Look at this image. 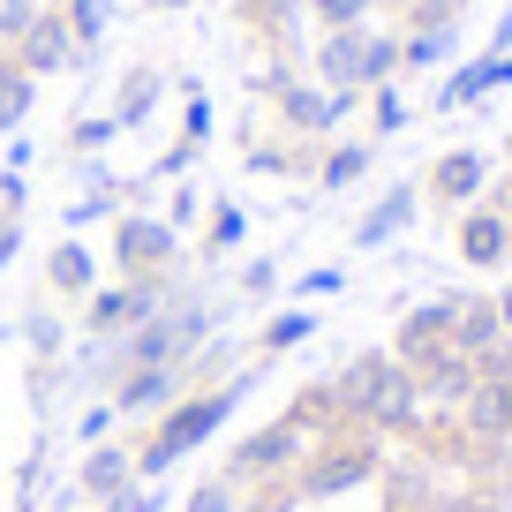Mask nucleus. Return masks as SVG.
Returning a JSON list of instances; mask_svg holds the SVG:
<instances>
[{
  "label": "nucleus",
  "mask_w": 512,
  "mask_h": 512,
  "mask_svg": "<svg viewBox=\"0 0 512 512\" xmlns=\"http://www.w3.org/2000/svg\"><path fill=\"white\" fill-rule=\"evenodd\" d=\"M264 369H272V362H256V354H249V362H241L226 384H211V392H181L159 422H144V430L128 437V445H136V482H166L181 460H189V452H204L211 437L234 422V407L249 400L256 384H264Z\"/></svg>",
  "instance_id": "f257e3e1"
},
{
  "label": "nucleus",
  "mask_w": 512,
  "mask_h": 512,
  "mask_svg": "<svg viewBox=\"0 0 512 512\" xmlns=\"http://www.w3.org/2000/svg\"><path fill=\"white\" fill-rule=\"evenodd\" d=\"M332 400H339V415H347V422H362V430H377V437H407V445H415L422 415H430L422 392H415V369L392 362V347L347 354L339 377H332Z\"/></svg>",
  "instance_id": "f03ea898"
},
{
  "label": "nucleus",
  "mask_w": 512,
  "mask_h": 512,
  "mask_svg": "<svg viewBox=\"0 0 512 512\" xmlns=\"http://www.w3.org/2000/svg\"><path fill=\"white\" fill-rule=\"evenodd\" d=\"M377 475H384V437L362 430V422H339L332 437L309 445V460L294 467L287 482H294L302 505H332V497H347V490H369Z\"/></svg>",
  "instance_id": "7ed1b4c3"
},
{
  "label": "nucleus",
  "mask_w": 512,
  "mask_h": 512,
  "mask_svg": "<svg viewBox=\"0 0 512 512\" xmlns=\"http://www.w3.org/2000/svg\"><path fill=\"white\" fill-rule=\"evenodd\" d=\"M400 76V31H377V23H354V31H324L317 53H309V83L324 91H377V83Z\"/></svg>",
  "instance_id": "20e7f679"
},
{
  "label": "nucleus",
  "mask_w": 512,
  "mask_h": 512,
  "mask_svg": "<svg viewBox=\"0 0 512 512\" xmlns=\"http://www.w3.org/2000/svg\"><path fill=\"white\" fill-rule=\"evenodd\" d=\"M309 422H294V415H272V422H256V430H241L234 437V452H226V467L219 475H234L241 490H256V482H279V475H294V467L309 460Z\"/></svg>",
  "instance_id": "39448f33"
},
{
  "label": "nucleus",
  "mask_w": 512,
  "mask_h": 512,
  "mask_svg": "<svg viewBox=\"0 0 512 512\" xmlns=\"http://www.w3.org/2000/svg\"><path fill=\"white\" fill-rule=\"evenodd\" d=\"M362 106V98H347V91H324V83H309V76H287L272 91V128L279 136H294V144H332L339 128H347V113Z\"/></svg>",
  "instance_id": "423d86ee"
},
{
  "label": "nucleus",
  "mask_w": 512,
  "mask_h": 512,
  "mask_svg": "<svg viewBox=\"0 0 512 512\" xmlns=\"http://www.w3.org/2000/svg\"><path fill=\"white\" fill-rule=\"evenodd\" d=\"M106 249H113V272L121 279H174L181 272V234L159 211H121Z\"/></svg>",
  "instance_id": "0eeeda50"
},
{
  "label": "nucleus",
  "mask_w": 512,
  "mask_h": 512,
  "mask_svg": "<svg viewBox=\"0 0 512 512\" xmlns=\"http://www.w3.org/2000/svg\"><path fill=\"white\" fill-rule=\"evenodd\" d=\"M181 279H113V287H91L83 294V339H121V332H136L144 317H159L166 309V294H174Z\"/></svg>",
  "instance_id": "6e6552de"
},
{
  "label": "nucleus",
  "mask_w": 512,
  "mask_h": 512,
  "mask_svg": "<svg viewBox=\"0 0 512 512\" xmlns=\"http://www.w3.org/2000/svg\"><path fill=\"white\" fill-rule=\"evenodd\" d=\"M490 151L482 144H452V151H437L430 159V174H422V196H430V211H452L460 219L467 204H482L490 196Z\"/></svg>",
  "instance_id": "1a4fd4ad"
},
{
  "label": "nucleus",
  "mask_w": 512,
  "mask_h": 512,
  "mask_svg": "<svg viewBox=\"0 0 512 512\" xmlns=\"http://www.w3.org/2000/svg\"><path fill=\"white\" fill-rule=\"evenodd\" d=\"M8 61H16L23 76H38V83H46V76H76V68H83V53H76V38H68V23H61L53 0L23 23V38L8 46Z\"/></svg>",
  "instance_id": "9d476101"
},
{
  "label": "nucleus",
  "mask_w": 512,
  "mask_h": 512,
  "mask_svg": "<svg viewBox=\"0 0 512 512\" xmlns=\"http://www.w3.org/2000/svg\"><path fill=\"white\" fill-rule=\"evenodd\" d=\"M452 302H460V287H452V294H430V302L407 309V317L392 324V362L422 369L430 354H445V347H452Z\"/></svg>",
  "instance_id": "9b49d317"
},
{
  "label": "nucleus",
  "mask_w": 512,
  "mask_h": 512,
  "mask_svg": "<svg viewBox=\"0 0 512 512\" xmlns=\"http://www.w3.org/2000/svg\"><path fill=\"white\" fill-rule=\"evenodd\" d=\"M452 249H460L467 272H505L512 264V219L490 204H467L460 219H452Z\"/></svg>",
  "instance_id": "f8f14e48"
},
{
  "label": "nucleus",
  "mask_w": 512,
  "mask_h": 512,
  "mask_svg": "<svg viewBox=\"0 0 512 512\" xmlns=\"http://www.w3.org/2000/svg\"><path fill=\"white\" fill-rule=\"evenodd\" d=\"M181 392H189V377H181V362H166V369H128L106 400H113V415H121V422H159Z\"/></svg>",
  "instance_id": "ddd939ff"
},
{
  "label": "nucleus",
  "mask_w": 512,
  "mask_h": 512,
  "mask_svg": "<svg viewBox=\"0 0 512 512\" xmlns=\"http://www.w3.org/2000/svg\"><path fill=\"white\" fill-rule=\"evenodd\" d=\"M415 219H422V181H392V189H377V204L354 219V249H369V256L392 249Z\"/></svg>",
  "instance_id": "4468645a"
},
{
  "label": "nucleus",
  "mask_w": 512,
  "mask_h": 512,
  "mask_svg": "<svg viewBox=\"0 0 512 512\" xmlns=\"http://www.w3.org/2000/svg\"><path fill=\"white\" fill-rule=\"evenodd\" d=\"M128 482H136V445H128V437L83 445V467H76V497H83V505H98V497L128 490Z\"/></svg>",
  "instance_id": "2eb2a0df"
},
{
  "label": "nucleus",
  "mask_w": 512,
  "mask_h": 512,
  "mask_svg": "<svg viewBox=\"0 0 512 512\" xmlns=\"http://www.w3.org/2000/svg\"><path fill=\"white\" fill-rule=\"evenodd\" d=\"M475 377H482V369L467 362L460 347H445V354H430V362L415 369V392H422V407H430V415H452V407L475 392Z\"/></svg>",
  "instance_id": "dca6fc26"
},
{
  "label": "nucleus",
  "mask_w": 512,
  "mask_h": 512,
  "mask_svg": "<svg viewBox=\"0 0 512 512\" xmlns=\"http://www.w3.org/2000/svg\"><path fill=\"white\" fill-rule=\"evenodd\" d=\"M91 287H98V256L83 249L76 234H61L46 249V294H53V302H83Z\"/></svg>",
  "instance_id": "f3484780"
},
{
  "label": "nucleus",
  "mask_w": 512,
  "mask_h": 512,
  "mask_svg": "<svg viewBox=\"0 0 512 512\" xmlns=\"http://www.w3.org/2000/svg\"><path fill=\"white\" fill-rule=\"evenodd\" d=\"M241 166L249 174H309V144H294V136H279V128H249L241 121Z\"/></svg>",
  "instance_id": "a211bd4d"
},
{
  "label": "nucleus",
  "mask_w": 512,
  "mask_h": 512,
  "mask_svg": "<svg viewBox=\"0 0 512 512\" xmlns=\"http://www.w3.org/2000/svg\"><path fill=\"white\" fill-rule=\"evenodd\" d=\"M369 166H377V144H369V136H332V144L317 151V189L347 196L354 181H369Z\"/></svg>",
  "instance_id": "6ab92c4d"
},
{
  "label": "nucleus",
  "mask_w": 512,
  "mask_h": 512,
  "mask_svg": "<svg viewBox=\"0 0 512 512\" xmlns=\"http://www.w3.org/2000/svg\"><path fill=\"white\" fill-rule=\"evenodd\" d=\"M159 98H166V68L128 61L121 83H113V121H121V128H144L151 113H159Z\"/></svg>",
  "instance_id": "aec40b11"
},
{
  "label": "nucleus",
  "mask_w": 512,
  "mask_h": 512,
  "mask_svg": "<svg viewBox=\"0 0 512 512\" xmlns=\"http://www.w3.org/2000/svg\"><path fill=\"white\" fill-rule=\"evenodd\" d=\"M490 91H497V53H475V61H460L430 91V113H467V106H482Z\"/></svg>",
  "instance_id": "412c9836"
},
{
  "label": "nucleus",
  "mask_w": 512,
  "mask_h": 512,
  "mask_svg": "<svg viewBox=\"0 0 512 512\" xmlns=\"http://www.w3.org/2000/svg\"><path fill=\"white\" fill-rule=\"evenodd\" d=\"M497 339H505V324H497V302H490V294H460V302H452V347H460L467 362H482Z\"/></svg>",
  "instance_id": "4be33fe9"
},
{
  "label": "nucleus",
  "mask_w": 512,
  "mask_h": 512,
  "mask_svg": "<svg viewBox=\"0 0 512 512\" xmlns=\"http://www.w3.org/2000/svg\"><path fill=\"white\" fill-rule=\"evenodd\" d=\"M302 339H317V309H302V302H294V309H279V317H264V324H256V339H249V347H256V362H279V354H294Z\"/></svg>",
  "instance_id": "5701e85b"
},
{
  "label": "nucleus",
  "mask_w": 512,
  "mask_h": 512,
  "mask_svg": "<svg viewBox=\"0 0 512 512\" xmlns=\"http://www.w3.org/2000/svg\"><path fill=\"white\" fill-rule=\"evenodd\" d=\"M61 8V23H68V38H76V53L91 61L98 46H106V31H113V0H53Z\"/></svg>",
  "instance_id": "b1692460"
},
{
  "label": "nucleus",
  "mask_w": 512,
  "mask_h": 512,
  "mask_svg": "<svg viewBox=\"0 0 512 512\" xmlns=\"http://www.w3.org/2000/svg\"><path fill=\"white\" fill-rule=\"evenodd\" d=\"M452 53H460V31H400V76L452 68Z\"/></svg>",
  "instance_id": "393cba45"
},
{
  "label": "nucleus",
  "mask_w": 512,
  "mask_h": 512,
  "mask_svg": "<svg viewBox=\"0 0 512 512\" xmlns=\"http://www.w3.org/2000/svg\"><path fill=\"white\" fill-rule=\"evenodd\" d=\"M31 106H38V76H23V68L0 53V136H23Z\"/></svg>",
  "instance_id": "a878e982"
},
{
  "label": "nucleus",
  "mask_w": 512,
  "mask_h": 512,
  "mask_svg": "<svg viewBox=\"0 0 512 512\" xmlns=\"http://www.w3.org/2000/svg\"><path fill=\"white\" fill-rule=\"evenodd\" d=\"M113 136H121V121H113V113H83V121H68L61 159L83 166V159H98V151H113Z\"/></svg>",
  "instance_id": "bb28decb"
},
{
  "label": "nucleus",
  "mask_w": 512,
  "mask_h": 512,
  "mask_svg": "<svg viewBox=\"0 0 512 512\" xmlns=\"http://www.w3.org/2000/svg\"><path fill=\"white\" fill-rule=\"evenodd\" d=\"M309 0H241V23H249L256 38H272V46H287L294 23H302Z\"/></svg>",
  "instance_id": "cd10ccee"
},
{
  "label": "nucleus",
  "mask_w": 512,
  "mask_h": 512,
  "mask_svg": "<svg viewBox=\"0 0 512 512\" xmlns=\"http://www.w3.org/2000/svg\"><path fill=\"white\" fill-rule=\"evenodd\" d=\"M16 339H23L31 354H38V362H61V347H68V317H61L53 302H38L31 317L16 324Z\"/></svg>",
  "instance_id": "c85d7f7f"
},
{
  "label": "nucleus",
  "mask_w": 512,
  "mask_h": 512,
  "mask_svg": "<svg viewBox=\"0 0 512 512\" xmlns=\"http://www.w3.org/2000/svg\"><path fill=\"white\" fill-rule=\"evenodd\" d=\"M362 98H369V144H384V136H400V128L415 121V106H407L400 76H392V83H377V91H362Z\"/></svg>",
  "instance_id": "c756f323"
},
{
  "label": "nucleus",
  "mask_w": 512,
  "mask_h": 512,
  "mask_svg": "<svg viewBox=\"0 0 512 512\" xmlns=\"http://www.w3.org/2000/svg\"><path fill=\"white\" fill-rule=\"evenodd\" d=\"M467 8H475V0H407V8H400V31H460Z\"/></svg>",
  "instance_id": "7c9ffc66"
},
{
  "label": "nucleus",
  "mask_w": 512,
  "mask_h": 512,
  "mask_svg": "<svg viewBox=\"0 0 512 512\" xmlns=\"http://www.w3.org/2000/svg\"><path fill=\"white\" fill-rule=\"evenodd\" d=\"M241 241H249V211H241V204H211V219H204V256H234Z\"/></svg>",
  "instance_id": "2f4dec72"
},
{
  "label": "nucleus",
  "mask_w": 512,
  "mask_h": 512,
  "mask_svg": "<svg viewBox=\"0 0 512 512\" xmlns=\"http://www.w3.org/2000/svg\"><path fill=\"white\" fill-rule=\"evenodd\" d=\"M181 512H241V482L234 475H204L181 490Z\"/></svg>",
  "instance_id": "473e14b6"
},
{
  "label": "nucleus",
  "mask_w": 512,
  "mask_h": 512,
  "mask_svg": "<svg viewBox=\"0 0 512 512\" xmlns=\"http://www.w3.org/2000/svg\"><path fill=\"white\" fill-rule=\"evenodd\" d=\"M302 16L317 23V38H324V31H354V23H369V16H377V0H309Z\"/></svg>",
  "instance_id": "72a5a7b5"
},
{
  "label": "nucleus",
  "mask_w": 512,
  "mask_h": 512,
  "mask_svg": "<svg viewBox=\"0 0 512 512\" xmlns=\"http://www.w3.org/2000/svg\"><path fill=\"white\" fill-rule=\"evenodd\" d=\"M234 294H241L249 309H264V302L279 294V256H249V264H241V279H234Z\"/></svg>",
  "instance_id": "f704fd0d"
},
{
  "label": "nucleus",
  "mask_w": 512,
  "mask_h": 512,
  "mask_svg": "<svg viewBox=\"0 0 512 512\" xmlns=\"http://www.w3.org/2000/svg\"><path fill=\"white\" fill-rule=\"evenodd\" d=\"M166 505H174V490H166V482H128V490L98 497V512H166Z\"/></svg>",
  "instance_id": "c9c22d12"
},
{
  "label": "nucleus",
  "mask_w": 512,
  "mask_h": 512,
  "mask_svg": "<svg viewBox=\"0 0 512 512\" xmlns=\"http://www.w3.org/2000/svg\"><path fill=\"white\" fill-rule=\"evenodd\" d=\"M46 467H53V452H46V437L31 445V460L16 467V512H31L38 497H46Z\"/></svg>",
  "instance_id": "e433bc0d"
},
{
  "label": "nucleus",
  "mask_w": 512,
  "mask_h": 512,
  "mask_svg": "<svg viewBox=\"0 0 512 512\" xmlns=\"http://www.w3.org/2000/svg\"><path fill=\"white\" fill-rule=\"evenodd\" d=\"M332 294H347V272H339V264H317V272H302L294 279V302H332Z\"/></svg>",
  "instance_id": "4c0bfd02"
},
{
  "label": "nucleus",
  "mask_w": 512,
  "mask_h": 512,
  "mask_svg": "<svg viewBox=\"0 0 512 512\" xmlns=\"http://www.w3.org/2000/svg\"><path fill=\"white\" fill-rule=\"evenodd\" d=\"M113 430H121V415H113V400H98V407H83V415H76V430H68V437H76V445H106Z\"/></svg>",
  "instance_id": "58836bf2"
},
{
  "label": "nucleus",
  "mask_w": 512,
  "mask_h": 512,
  "mask_svg": "<svg viewBox=\"0 0 512 512\" xmlns=\"http://www.w3.org/2000/svg\"><path fill=\"white\" fill-rule=\"evenodd\" d=\"M38 8H46V0H0V53H8V46L23 38V23H31Z\"/></svg>",
  "instance_id": "ea45409f"
},
{
  "label": "nucleus",
  "mask_w": 512,
  "mask_h": 512,
  "mask_svg": "<svg viewBox=\"0 0 512 512\" xmlns=\"http://www.w3.org/2000/svg\"><path fill=\"white\" fill-rule=\"evenodd\" d=\"M159 219L174 226V234H189V226L204 219V196H196V189H174V196H166V211H159Z\"/></svg>",
  "instance_id": "a19ab883"
},
{
  "label": "nucleus",
  "mask_w": 512,
  "mask_h": 512,
  "mask_svg": "<svg viewBox=\"0 0 512 512\" xmlns=\"http://www.w3.org/2000/svg\"><path fill=\"white\" fill-rule=\"evenodd\" d=\"M23 204H31V181H23V174H0V211L23 219Z\"/></svg>",
  "instance_id": "79ce46f5"
},
{
  "label": "nucleus",
  "mask_w": 512,
  "mask_h": 512,
  "mask_svg": "<svg viewBox=\"0 0 512 512\" xmlns=\"http://www.w3.org/2000/svg\"><path fill=\"white\" fill-rule=\"evenodd\" d=\"M482 53H512V0L497 8V23H490V38H482Z\"/></svg>",
  "instance_id": "37998d69"
},
{
  "label": "nucleus",
  "mask_w": 512,
  "mask_h": 512,
  "mask_svg": "<svg viewBox=\"0 0 512 512\" xmlns=\"http://www.w3.org/2000/svg\"><path fill=\"white\" fill-rule=\"evenodd\" d=\"M16 249H23V219H8V211H0V272L16 264Z\"/></svg>",
  "instance_id": "c03bdc74"
},
{
  "label": "nucleus",
  "mask_w": 512,
  "mask_h": 512,
  "mask_svg": "<svg viewBox=\"0 0 512 512\" xmlns=\"http://www.w3.org/2000/svg\"><path fill=\"white\" fill-rule=\"evenodd\" d=\"M482 204H490V211H505V219H512V174H490V196H482Z\"/></svg>",
  "instance_id": "a18cd8bd"
},
{
  "label": "nucleus",
  "mask_w": 512,
  "mask_h": 512,
  "mask_svg": "<svg viewBox=\"0 0 512 512\" xmlns=\"http://www.w3.org/2000/svg\"><path fill=\"white\" fill-rule=\"evenodd\" d=\"M23 166H31V136H8V166L0 174H23Z\"/></svg>",
  "instance_id": "49530a36"
},
{
  "label": "nucleus",
  "mask_w": 512,
  "mask_h": 512,
  "mask_svg": "<svg viewBox=\"0 0 512 512\" xmlns=\"http://www.w3.org/2000/svg\"><path fill=\"white\" fill-rule=\"evenodd\" d=\"M490 302H497V324H505V339H512V287H497Z\"/></svg>",
  "instance_id": "de8ad7c7"
},
{
  "label": "nucleus",
  "mask_w": 512,
  "mask_h": 512,
  "mask_svg": "<svg viewBox=\"0 0 512 512\" xmlns=\"http://www.w3.org/2000/svg\"><path fill=\"white\" fill-rule=\"evenodd\" d=\"M144 8H159V16H181V8H196V0H144Z\"/></svg>",
  "instance_id": "09e8293b"
},
{
  "label": "nucleus",
  "mask_w": 512,
  "mask_h": 512,
  "mask_svg": "<svg viewBox=\"0 0 512 512\" xmlns=\"http://www.w3.org/2000/svg\"><path fill=\"white\" fill-rule=\"evenodd\" d=\"M505 83H512V53H497V91H505Z\"/></svg>",
  "instance_id": "8fccbe9b"
},
{
  "label": "nucleus",
  "mask_w": 512,
  "mask_h": 512,
  "mask_svg": "<svg viewBox=\"0 0 512 512\" xmlns=\"http://www.w3.org/2000/svg\"><path fill=\"white\" fill-rule=\"evenodd\" d=\"M377 8H407V0H377Z\"/></svg>",
  "instance_id": "3c124183"
}]
</instances>
